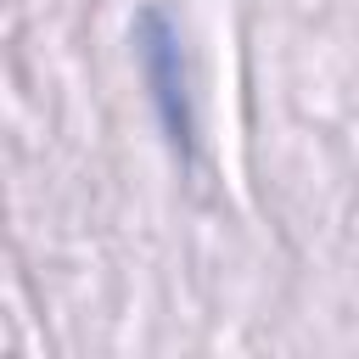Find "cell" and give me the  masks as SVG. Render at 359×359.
<instances>
[{
  "instance_id": "1",
  "label": "cell",
  "mask_w": 359,
  "mask_h": 359,
  "mask_svg": "<svg viewBox=\"0 0 359 359\" xmlns=\"http://www.w3.org/2000/svg\"><path fill=\"white\" fill-rule=\"evenodd\" d=\"M135 56H140V73L151 84V107H157V123L163 135L174 140V151L191 157V135H196V118H191V79H185V56H180V34L168 22L163 6H146L135 17Z\"/></svg>"
}]
</instances>
